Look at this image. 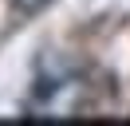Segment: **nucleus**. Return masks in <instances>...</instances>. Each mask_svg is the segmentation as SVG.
I'll use <instances>...</instances> for the list:
<instances>
[{"instance_id": "1", "label": "nucleus", "mask_w": 130, "mask_h": 126, "mask_svg": "<svg viewBox=\"0 0 130 126\" xmlns=\"http://www.w3.org/2000/svg\"><path fill=\"white\" fill-rule=\"evenodd\" d=\"M83 102V83H75V75H47L36 83L32 99H28V114L32 118H67L75 114Z\"/></svg>"}, {"instance_id": "2", "label": "nucleus", "mask_w": 130, "mask_h": 126, "mask_svg": "<svg viewBox=\"0 0 130 126\" xmlns=\"http://www.w3.org/2000/svg\"><path fill=\"white\" fill-rule=\"evenodd\" d=\"M43 4H47V0H16V8H24V12H40Z\"/></svg>"}]
</instances>
